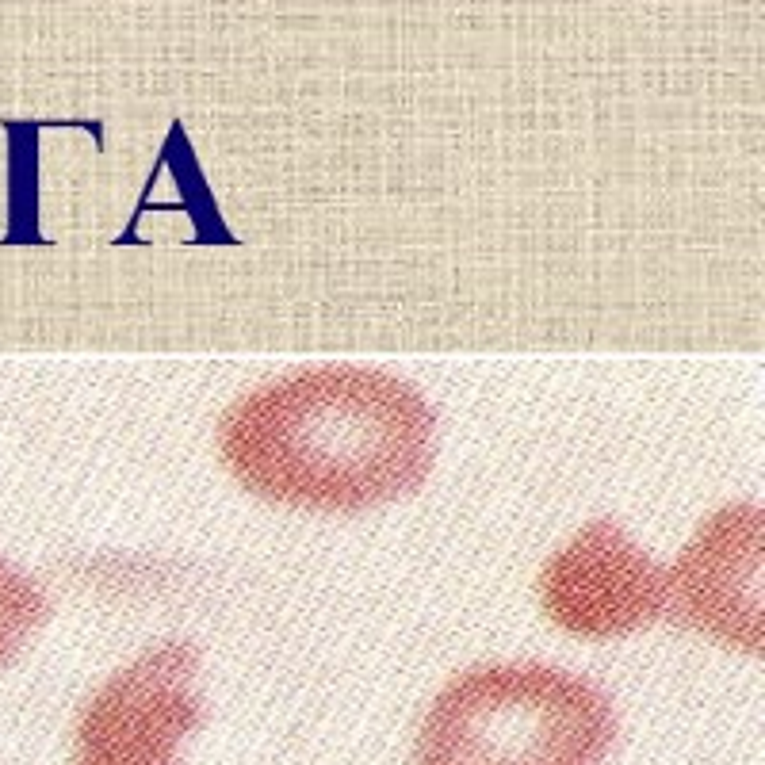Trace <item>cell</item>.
I'll return each mask as SVG.
<instances>
[{"instance_id":"6da1fadb","label":"cell","mask_w":765,"mask_h":765,"mask_svg":"<svg viewBox=\"0 0 765 765\" xmlns=\"http://www.w3.org/2000/svg\"><path fill=\"white\" fill-rule=\"evenodd\" d=\"M437 414L398 375L326 364L261 383L219 417L238 486L272 505L360 513L417 490L433 471Z\"/></svg>"},{"instance_id":"7a4b0ae2","label":"cell","mask_w":765,"mask_h":765,"mask_svg":"<svg viewBox=\"0 0 765 765\" xmlns=\"http://www.w3.org/2000/svg\"><path fill=\"white\" fill-rule=\"evenodd\" d=\"M612 743V700L590 678L547 662H482L429 704L414 765H605Z\"/></svg>"},{"instance_id":"3957f363","label":"cell","mask_w":765,"mask_h":765,"mask_svg":"<svg viewBox=\"0 0 765 765\" xmlns=\"http://www.w3.org/2000/svg\"><path fill=\"white\" fill-rule=\"evenodd\" d=\"M199 651L165 639L119 666L77 712L69 765H180V743L203 727Z\"/></svg>"},{"instance_id":"277c9868","label":"cell","mask_w":765,"mask_h":765,"mask_svg":"<svg viewBox=\"0 0 765 765\" xmlns=\"http://www.w3.org/2000/svg\"><path fill=\"white\" fill-rule=\"evenodd\" d=\"M666 616L727 651L765 647V513L754 502L720 505L666 570Z\"/></svg>"},{"instance_id":"5b68a950","label":"cell","mask_w":765,"mask_h":765,"mask_svg":"<svg viewBox=\"0 0 765 765\" xmlns=\"http://www.w3.org/2000/svg\"><path fill=\"white\" fill-rule=\"evenodd\" d=\"M536 597L567 635L616 639L666 616V570L616 521L597 517L547 559Z\"/></svg>"},{"instance_id":"8992f818","label":"cell","mask_w":765,"mask_h":765,"mask_svg":"<svg viewBox=\"0 0 765 765\" xmlns=\"http://www.w3.org/2000/svg\"><path fill=\"white\" fill-rule=\"evenodd\" d=\"M50 620V601L16 563L0 559V666H8Z\"/></svg>"}]
</instances>
